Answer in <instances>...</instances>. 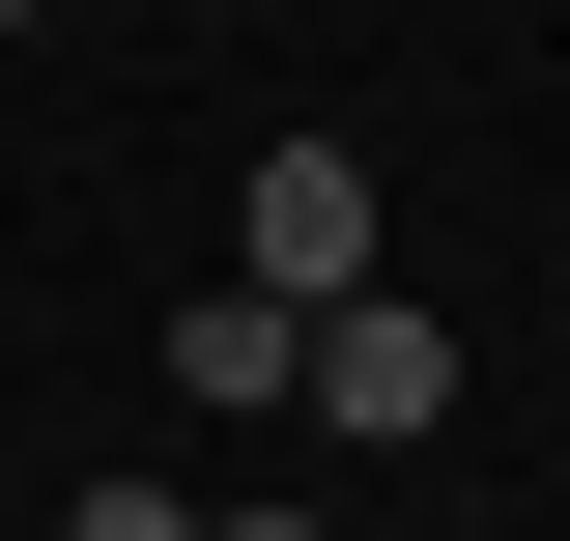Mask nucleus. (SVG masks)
I'll return each instance as SVG.
<instances>
[{
	"instance_id": "nucleus-1",
	"label": "nucleus",
	"mask_w": 570,
	"mask_h": 541,
	"mask_svg": "<svg viewBox=\"0 0 570 541\" xmlns=\"http://www.w3.org/2000/svg\"><path fill=\"white\" fill-rule=\"evenodd\" d=\"M285 400H314V427H371V456H400V427H456V342H428L400 285H343V314L285 342Z\"/></svg>"
},
{
	"instance_id": "nucleus-2",
	"label": "nucleus",
	"mask_w": 570,
	"mask_h": 541,
	"mask_svg": "<svg viewBox=\"0 0 570 541\" xmlns=\"http://www.w3.org/2000/svg\"><path fill=\"white\" fill-rule=\"evenodd\" d=\"M228 228H257V257H228L257 314H343V285H371V171H343V142H257V200H228Z\"/></svg>"
},
{
	"instance_id": "nucleus-3",
	"label": "nucleus",
	"mask_w": 570,
	"mask_h": 541,
	"mask_svg": "<svg viewBox=\"0 0 570 541\" xmlns=\"http://www.w3.org/2000/svg\"><path fill=\"white\" fill-rule=\"evenodd\" d=\"M285 342H314V314H257V285H200V314H171V400H200V427H257V400H285Z\"/></svg>"
},
{
	"instance_id": "nucleus-4",
	"label": "nucleus",
	"mask_w": 570,
	"mask_h": 541,
	"mask_svg": "<svg viewBox=\"0 0 570 541\" xmlns=\"http://www.w3.org/2000/svg\"><path fill=\"white\" fill-rule=\"evenodd\" d=\"M58 541H200V484H142V456H115V484H58Z\"/></svg>"
},
{
	"instance_id": "nucleus-5",
	"label": "nucleus",
	"mask_w": 570,
	"mask_h": 541,
	"mask_svg": "<svg viewBox=\"0 0 570 541\" xmlns=\"http://www.w3.org/2000/svg\"><path fill=\"white\" fill-rule=\"evenodd\" d=\"M200 541H314V513H200Z\"/></svg>"
},
{
	"instance_id": "nucleus-6",
	"label": "nucleus",
	"mask_w": 570,
	"mask_h": 541,
	"mask_svg": "<svg viewBox=\"0 0 570 541\" xmlns=\"http://www.w3.org/2000/svg\"><path fill=\"white\" fill-rule=\"evenodd\" d=\"M0 29H58V0H0Z\"/></svg>"
}]
</instances>
